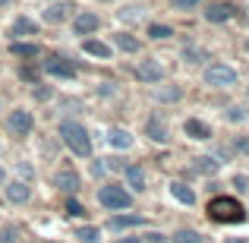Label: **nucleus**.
<instances>
[{
  "label": "nucleus",
  "mask_w": 249,
  "mask_h": 243,
  "mask_svg": "<svg viewBox=\"0 0 249 243\" xmlns=\"http://www.w3.org/2000/svg\"><path fill=\"white\" fill-rule=\"evenodd\" d=\"M60 139H63V146H67L76 158H89V155H91V139H89V133H85L82 123L63 120L60 123Z\"/></svg>",
  "instance_id": "f257e3e1"
},
{
  "label": "nucleus",
  "mask_w": 249,
  "mask_h": 243,
  "mask_svg": "<svg viewBox=\"0 0 249 243\" xmlns=\"http://www.w3.org/2000/svg\"><path fill=\"white\" fill-rule=\"evenodd\" d=\"M208 218L221 221V224H237V221L246 218V208L237 199H231V196H214L208 202Z\"/></svg>",
  "instance_id": "f03ea898"
},
{
  "label": "nucleus",
  "mask_w": 249,
  "mask_h": 243,
  "mask_svg": "<svg viewBox=\"0 0 249 243\" xmlns=\"http://www.w3.org/2000/svg\"><path fill=\"white\" fill-rule=\"evenodd\" d=\"M98 202H101L104 208L123 212V208H129V206H133V196H129L123 187H117V183H107V187H101V189H98Z\"/></svg>",
  "instance_id": "7ed1b4c3"
},
{
  "label": "nucleus",
  "mask_w": 249,
  "mask_h": 243,
  "mask_svg": "<svg viewBox=\"0 0 249 243\" xmlns=\"http://www.w3.org/2000/svg\"><path fill=\"white\" fill-rule=\"evenodd\" d=\"M205 85H212V89H231V85H237V70L227 67V63H212L205 70Z\"/></svg>",
  "instance_id": "20e7f679"
},
{
  "label": "nucleus",
  "mask_w": 249,
  "mask_h": 243,
  "mask_svg": "<svg viewBox=\"0 0 249 243\" xmlns=\"http://www.w3.org/2000/svg\"><path fill=\"white\" fill-rule=\"evenodd\" d=\"M54 187H57V189H63V193H76V189L82 187L79 170H76L73 164H63V168L54 174Z\"/></svg>",
  "instance_id": "39448f33"
},
{
  "label": "nucleus",
  "mask_w": 249,
  "mask_h": 243,
  "mask_svg": "<svg viewBox=\"0 0 249 243\" xmlns=\"http://www.w3.org/2000/svg\"><path fill=\"white\" fill-rule=\"evenodd\" d=\"M41 70L48 76H60V79H73V76H76L73 60H67V57H44V60H41Z\"/></svg>",
  "instance_id": "423d86ee"
},
{
  "label": "nucleus",
  "mask_w": 249,
  "mask_h": 243,
  "mask_svg": "<svg viewBox=\"0 0 249 243\" xmlns=\"http://www.w3.org/2000/svg\"><path fill=\"white\" fill-rule=\"evenodd\" d=\"M6 127H10V133H13V136H29V133H32V127H35V120H32L29 111L16 108V111H10V117H6Z\"/></svg>",
  "instance_id": "0eeeda50"
},
{
  "label": "nucleus",
  "mask_w": 249,
  "mask_h": 243,
  "mask_svg": "<svg viewBox=\"0 0 249 243\" xmlns=\"http://www.w3.org/2000/svg\"><path fill=\"white\" fill-rule=\"evenodd\" d=\"M145 133H148V139H152V142H158V146H167V142H170L167 123L161 120L158 114H152V117H148V120H145Z\"/></svg>",
  "instance_id": "6e6552de"
},
{
  "label": "nucleus",
  "mask_w": 249,
  "mask_h": 243,
  "mask_svg": "<svg viewBox=\"0 0 249 243\" xmlns=\"http://www.w3.org/2000/svg\"><path fill=\"white\" fill-rule=\"evenodd\" d=\"M73 10H76V6L70 3V0L51 3L48 10H44V22H48V25H57V22H63V19H70V16H73Z\"/></svg>",
  "instance_id": "1a4fd4ad"
},
{
  "label": "nucleus",
  "mask_w": 249,
  "mask_h": 243,
  "mask_svg": "<svg viewBox=\"0 0 249 243\" xmlns=\"http://www.w3.org/2000/svg\"><path fill=\"white\" fill-rule=\"evenodd\" d=\"M136 76H139L142 82H161V79H164V67L148 57V60H142L139 67H136Z\"/></svg>",
  "instance_id": "9d476101"
},
{
  "label": "nucleus",
  "mask_w": 249,
  "mask_h": 243,
  "mask_svg": "<svg viewBox=\"0 0 249 243\" xmlns=\"http://www.w3.org/2000/svg\"><path fill=\"white\" fill-rule=\"evenodd\" d=\"M95 29H98V13L82 10V13L73 16V32H76V35H91Z\"/></svg>",
  "instance_id": "9b49d317"
},
{
  "label": "nucleus",
  "mask_w": 249,
  "mask_h": 243,
  "mask_svg": "<svg viewBox=\"0 0 249 243\" xmlns=\"http://www.w3.org/2000/svg\"><path fill=\"white\" fill-rule=\"evenodd\" d=\"M183 133H186L189 139H199V142L212 139V127H208L205 120H196V117H189V120L183 123Z\"/></svg>",
  "instance_id": "f8f14e48"
},
{
  "label": "nucleus",
  "mask_w": 249,
  "mask_h": 243,
  "mask_svg": "<svg viewBox=\"0 0 249 243\" xmlns=\"http://www.w3.org/2000/svg\"><path fill=\"white\" fill-rule=\"evenodd\" d=\"M202 16H205L208 22H227V19L233 16V6L231 3H208L205 10H202Z\"/></svg>",
  "instance_id": "ddd939ff"
},
{
  "label": "nucleus",
  "mask_w": 249,
  "mask_h": 243,
  "mask_svg": "<svg viewBox=\"0 0 249 243\" xmlns=\"http://www.w3.org/2000/svg\"><path fill=\"white\" fill-rule=\"evenodd\" d=\"M29 196H32L29 183H22V180H10V183H6V199H10V202L22 206V202H29Z\"/></svg>",
  "instance_id": "4468645a"
},
{
  "label": "nucleus",
  "mask_w": 249,
  "mask_h": 243,
  "mask_svg": "<svg viewBox=\"0 0 249 243\" xmlns=\"http://www.w3.org/2000/svg\"><path fill=\"white\" fill-rule=\"evenodd\" d=\"M126 183L133 187V193H142L145 189V170H142V164H126Z\"/></svg>",
  "instance_id": "2eb2a0df"
},
{
  "label": "nucleus",
  "mask_w": 249,
  "mask_h": 243,
  "mask_svg": "<svg viewBox=\"0 0 249 243\" xmlns=\"http://www.w3.org/2000/svg\"><path fill=\"white\" fill-rule=\"evenodd\" d=\"M170 196H174L177 202H183V206H193V202H196L193 187H186L183 180H174V183H170Z\"/></svg>",
  "instance_id": "dca6fc26"
},
{
  "label": "nucleus",
  "mask_w": 249,
  "mask_h": 243,
  "mask_svg": "<svg viewBox=\"0 0 249 243\" xmlns=\"http://www.w3.org/2000/svg\"><path fill=\"white\" fill-rule=\"evenodd\" d=\"M114 44L123 51V54H139V48H142L139 38H133L129 32H117V35H114Z\"/></svg>",
  "instance_id": "f3484780"
},
{
  "label": "nucleus",
  "mask_w": 249,
  "mask_h": 243,
  "mask_svg": "<svg viewBox=\"0 0 249 243\" xmlns=\"http://www.w3.org/2000/svg\"><path fill=\"white\" fill-rule=\"evenodd\" d=\"M145 224V218L142 215H114L110 218V227L114 231H126V227H142Z\"/></svg>",
  "instance_id": "a211bd4d"
},
{
  "label": "nucleus",
  "mask_w": 249,
  "mask_h": 243,
  "mask_svg": "<svg viewBox=\"0 0 249 243\" xmlns=\"http://www.w3.org/2000/svg\"><path fill=\"white\" fill-rule=\"evenodd\" d=\"M10 35H16V38H25V35H38V25L32 22L29 16H19L16 22H13V29H10Z\"/></svg>",
  "instance_id": "6ab92c4d"
},
{
  "label": "nucleus",
  "mask_w": 249,
  "mask_h": 243,
  "mask_svg": "<svg viewBox=\"0 0 249 243\" xmlns=\"http://www.w3.org/2000/svg\"><path fill=\"white\" fill-rule=\"evenodd\" d=\"M107 139H110L114 149H129V146H133V136H129V130H123V127H114Z\"/></svg>",
  "instance_id": "aec40b11"
},
{
  "label": "nucleus",
  "mask_w": 249,
  "mask_h": 243,
  "mask_svg": "<svg viewBox=\"0 0 249 243\" xmlns=\"http://www.w3.org/2000/svg\"><path fill=\"white\" fill-rule=\"evenodd\" d=\"M82 51H85L89 57H98V60H110V48H107L104 41H85Z\"/></svg>",
  "instance_id": "412c9836"
},
{
  "label": "nucleus",
  "mask_w": 249,
  "mask_h": 243,
  "mask_svg": "<svg viewBox=\"0 0 249 243\" xmlns=\"http://www.w3.org/2000/svg\"><path fill=\"white\" fill-rule=\"evenodd\" d=\"M13 54L25 57V60H35V57H41V48L38 44H25V41H13Z\"/></svg>",
  "instance_id": "4be33fe9"
},
{
  "label": "nucleus",
  "mask_w": 249,
  "mask_h": 243,
  "mask_svg": "<svg viewBox=\"0 0 249 243\" xmlns=\"http://www.w3.org/2000/svg\"><path fill=\"white\" fill-rule=\"evenodd\" d=\"M167 240H170V243H202V234L183 227V231H174V237H167Z\"/></svg>",
  "instance_id": "5701e85b"
},
{
  "label": "nucleus",
  "mask_w": 249,
  "mask_h": 243,
  "mask_svg": "<svg viewBox=\"0 0 249 243\" xmlns=\"http://www.w3.org/2000/svg\"><path fill=\"white\" fill-rule=\"evenodd\" d=\"M218 168H221V164L214 161V158H208V155L196 158V170H202V174H208V177H212V174H218Z\"/></svg>",
  "instance_id": "b1692460"
},
{
  "label": "nucleus",
  "mask_w": 249,
  "mask_h": 243,
  "mask_svg": "<svg viewBox=\"0 0 249 243\" xmlns=\"http://www.w3.org/2000/svg\"><path fill=\"white\" fill-rule=\"evenodd\" d=\"M174 35V29L170 25H161V22H152L148 25V38H158V41H164V38Z\"/></svg>",
  "instance_id": "393cba45"
},
{
  "label": "nucleus",
  "mask_w": 249,
  "mask_h": 243,
  "mask_svg": "<svg viewBox=\"0 0 249 243\" xmlns=\"http://www.w3.org/2000/svg\"><path fill=\"white\" fill-rule=\"evenodd\" d=\"M76 237H79L82 243H98V240H101V234H98V227H79Z\"/></svg>",
  "instance_id": "a878e982"
},
{
  "label": "nucleus",
  "mask_w": 249,
  "mask_h": 243,
  "mask_svg": "<svg viewBox=\"0 0 249 243\" xmlns=\"http://www.w3.org/2000/svg\"><path fill=\"white\" fill-rule=\"evenodd\" d=\"M67 212H70V215H76V218H82V215H85V208H82V202L70 199V202H67Z\"/></svg>",
  "instance_id": "bb28decb"
},
{
  "label": "nucleus",
  "mask_w": 249,
  "mask_h": 243,
  "mask_svg": "<svg viewBox=\"0 0 249 243\" xmlns=\"http://www.w3.org/2000/svg\"><path fill=\"white\" fill-rule=\"evenodd\" d=\"M233 187H237L240 193H249V177L246 174H237V177H233Z\"/></svg>",
  "instance_id": "cd10ccee"
},
{
  "label": "nucleus",
  "mask_w": 249,
  "mask_h": 243,
  "mask_svg": "<svg viewBox=\"0 0 249 243\" xmlns=\"http://www.w3.org/2000/svg\"><path fill=\"white\" fill-rule=\"evenodd\" d=\"M243 108H227V120H231V123H240V120H243Z\"/></svg>",
  "instance_id": "c85d7f7f"
},
{
  "label": "nucleus",
  "mask_w": 249,
  "mask_h": 243,
  "mask_svg": "<svg viewBox=\"0 0 249 243\" xmlns=\"http://www.w3.org/2000/svg\"><path fill=\"white\" fill-rule=\"evenodd\" d=\"M170 3H174V10H193L199 0H170Z\"/></svg>",
  "instance_id": "c756f323"
},
{
  "label": "nucleus",
  "mask_w": 249,
  "mask_h": 243,
  "mask_svg": "<svg viewBox=\"0 0 249 243\" xmlns=\"http://www.w3.org/2000/svg\"><path fill=\"white\" fill-rule=\"evenodd\" d=\"M161 98H164V101H177V98H180V89H167V92H161Z\"/></svg>",
  "instance_id": "7c9ffc66"
},
{
  "label": "nucleus",
  "mask_w": 249,
  "mask_h": 243,
  "mask_svg": "<svg viewBox=\"0 0 249 243\" xmlns=\"http://www.w3.org/2000/svg\"><path fill=\"white\" fill-rule=\"evenodd\" d=\"M167 237H164V234H158V231H152V234H148V243H164Z\"/></svg>",
  "instance_id": "2f4dec72"
},
{
  "label": "nucleus",
  "mask_w": 249,
  "mask_h": 243,
  "mask_svg": "<svg viewBox=\"0 0 249 243\" xmlns=\"http://www.w3.org/2000/svg\"><path fill=\"white\" fill-rule=\"evenodd\" d=\"M233 149H237V152H249V139H237V142H233Z\"/></svg>",
  "instance_id": "473e14b6"
},
{
  "label": "nucleus",
  "mask_w": 249,
  "mask_h": 243,
  "mask_svg": "<svg viewBox=\"0 0 249 243\" xmlns=\"http://www.w3.org/2000/svg\"><path fill=\"white\" fill-rule=\"evenodd\" d=\"M91 174L101 177V174H104V164H101V161H95V164H91Z\"/></svg>",
  "instance_id": "72a5a7b5"
},
{
  "label": "nucleus",
  "mask_w": 249,
  "mask_h": 243,
  "mask_svg": "<svg viewBox=\"0 0 249 243\" xmlns=\"http://www.w3.org/2000/svg\"><path fill=\"white\" fill-rule=\"evenodd\" d=\"M0 243H13V231H10V227H6V231L0 234Z\"/></svg>",
  "instance_id": "f704fd0d"
},
{
  "label": "nucleus",
  "mask_w": 249,
  "mask_h": 243,
  "mask_svg": "<svg viewBox=\"0 0 249 243\" xmlns=\"http://www.w3.org/2000/svg\"><path fill=\"white\" fill-rule=\"evenodd\" d=\"M120 243H145V240H139V237H123Z\"/></svg>",
  "instance_id": "c9c22d12"
},
{
  "label": "nucleus",
  "mask_w": 249,
  "mask_h": 243,
  "mask_svg": "<svg viewBox=\"0 0 249 243\" xmlns=\"http://www.w3.org/2000/svg\"><path fill=\"white\" fill-rule=\"evenodd\" d=\"M224 243H246L243 237H231V240H224Z\"/></svg>",
  "instance_id": "e433bc0d"
},
{
  "label": "nucleus",
  "mask_w": 249,
  "mask_h": 243,
  "mask_svg": "<svg viewBox=\"0 0 249 243\" xmlns=\"http://www.w3.org/2000/svg\"><path fill=\"white\" fill-rule=\"evenodd\" d=\"M0 183H3V168H0Z\"/></svg>",
  "instance_id": "4c0bfd02"
},
{
  "label": "nucleus",
  "mask_w": 249,
  "mask_h": 243,
  "mask_svg": "<svg viewBox=\"0 0 249 243\" xmlns=\"http://www.w3.org/2000/svg\"><path fill=\"white\" fill-rule=\"evenodd\" d=\"M101 3H110V0H101Z\"/></svg>",
  "instance_id": "58836bf2"
},
{
  "label": "nucleus",
  "mask_w": 249,
  "mask_h": 243,
  "mask_svg": "<svg viewBox=\"0 0 249 243\" xmlns=\"http://www.w3.org/2000/svg\"><path fill=\"white\" fill-rule=\"evenodd\" d=\"M51 243H57V240H51Z\"/></svg>",
  "instance_id": "ea45409f"
}]
</instances>
